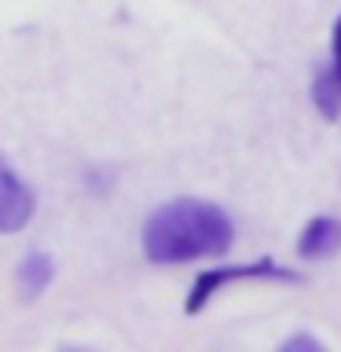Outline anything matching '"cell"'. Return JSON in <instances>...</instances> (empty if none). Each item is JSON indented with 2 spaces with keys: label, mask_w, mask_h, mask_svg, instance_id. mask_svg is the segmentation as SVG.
I'll return each instance as SVG.
<instances>
[{
  "label": "cell",
  "mask_w": 341,
  "mask_h": 352,
  "mask_svg": "<svg viewBox=\"0 0 341 352\" xmlns=\"http://www.w3.org/2000/svg\"><path fill=\"white\" fill-rule=\"evenodd\" d=\"M235 242L231 217L206 198H176L158 206L143 224V253L154 264H187L224 257Z\"/></svg>",
  "instance_id": "obj_1"
},
{
  "label": "cell",
  "mask_w": 341,
  "mask_h": 352,
  "mask_svg": "<svg viewBox=\"0 0 341 352\" xmlns=\"http://www.w3.org/2000/svg\"><path fill=\"white\" fill-rule=\"evenodd\" d=\"M239 279H279V283H297V275L294 272H286L279 268L272 257H261V261H253V264H242V268H213V272H202L198 275V283H195V290L187 294V301L184 308L187 312H202L206 301L213 297L217 290H224L228 283H239Z\"/></svg>",
  "instance_id": "obj_2"
},
{
  "label": "cell",
  "mask_w": 341,
  "mask_h": 352,
  "mask_svg": "<svg viewBox=\"0 0 341 352\" xmlns=\"http://www.w3.org/2000/svg\"><path fill=\"white\" fill-rule=\"evenodd\" d=\"M30 217H33V191L0 158V235H11V231L26 228Z\"/></svg>",
  "instance_id": "obj_3"
},
{
  "label": "cell",
  "mask_w": 341,
  "mask_h": 352,
  "mask_svg": "<svg viewBox=\"0 0 341 352\" xmlns=\"http://www.w3.org/2000/svg\"><path fill=\"white\" fill-rule=\"evenodd\" d=\"M341 250V220L334 217H312L301 228V239H297V253L305 261H323L330 253Z\"/></svg>",
  "instance_id": "obj_4"
},
{
  "label": "cell",
  "mask_w": 341,
  "mask_h": 352,
  "mask_svg": "<svg viewBox=\"0 0 341 352\" xmlns=\"http://www.w3.org/2000/svg\"><path fill=\"white\" fill-rule=\"evenodd\" d=\"M312 103H316V110L327 121H334L341 114V74L334 70V66L319 70L316 85H312Z\"/></svg>",
  "instance_id": "obj_5"
},
{
  "label": "cell",
  "mask_w": 341,
  "mask_h": 352,
  "mask_svg": "<svg viewBox=\"0 0 341 352\" xmlns=\"http://www.w3.org/2000/svg\"><path fill=\"white\" fill-rule=\"evenodd\" d=\"M48 283H52V257L48 253H30V257L19 264V286L26 294H37Z\"/></svg>",
  "instance_id": "obj_6"
},
{
  "label": "cell",
  "mask_w": 341,
  "mask_h": 352,
  "mask_svg": "<svg viewBox=\"0 0 341 352\" xmlns=\"http://www.w3.org/2000/svg\"><path fill=\"white\" fill-rule=\"evenodd\" d=\"M283 349H286V352H308V349L316 352V349H323V341L312 338V334H297V338H286Z\"/></svg>",
  "instance_id": "obj_7"
},
{
  "label": "cell",
  "mask_w": 341,
  "mask_h": 352,
  "mask_svg": "<svg viewBox=\"0 0 341 352\" xmlns=\"http://www.w3.org/2000/svg\"><path fill=\"white\" fill-rule=\"evenodd\" d=\"M330 55H334V70L341 74V15H338V22H334V37H330Z\"/></svg>",
  "instance_id": "obj_8"
}]
</instances>
